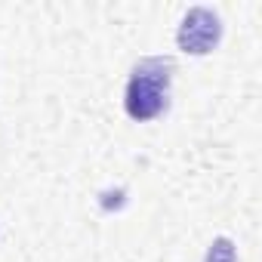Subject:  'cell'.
I'll list each match as a JSON object with an SVG mask.
<instances>
[{"label":"cell","mask_w":262,"mask_h":262,"mask_svg":"<svg viewBox=\"0 0 262 262\" xmlns=\"http://www.w3.org/2000/svg\"><path fill=\"white\" fill-rule=\"evenodd\" d=\"M219 40H222V22L207 7L188 10L182 25H179V31H176V43L188 56H207V53L216 50Z\"/></svg>","instance_id":"cell-2"},{"label":"cell","mask_w":262,"mask_h":262,"mask_svg":"<svg viewBox=\"0 0 262 262\" xmlns=\"http://www.w3.org/2000/svg\"><path fill=\"white\" fill-rule=\"evenodd\" d=\"M173 71H176V62L170 56H148V59H142L133 68V74H129V83H126V93H123L126 114L133 120H139V123L155 120L158 114H164Z\"/></svg>","instance_id":"cell-1"},{"label":"cell","mask_w":262,"mask_h":262,"mask_svg":"<svg viewBox=\"0 0 262 262\" xmlns=\"http://www.w3.org/2000/svg\"><path fill=\"white\" fill-rule=\"evenodd\" d=\"M204 262H237V250L228 237H216L207 250V259Z\"/></svg>","instance_id":"cell-3"}]
</instances>
